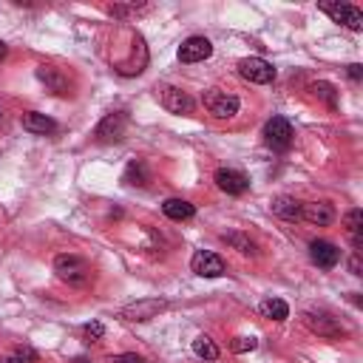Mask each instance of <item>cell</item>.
Here are the masks:
<instances>
[{
  "instance_id": "6da1fadb",
  "label": "cell",
  "mask_w": 363,
  "mask_h": 363,
  "mask_svg": "<svg viewBox=\"0 0 363 363\" xmlns=\"http://www.w3.org/2000/svg\"><path fill=\"white\" fill-rule=\"evenodd\" d=\"M54 272L65 284H85L88 275H91V267H88L85 258H79L74 252H62V255L54 258Z\"/></svg>"
},
{
  "instance_id": "7a4b0ae2",
  "label": "cell",
  "mask_w": 363,
  "mask_h": 363,
  "mask_svg": "<svg viewBox=\"0 0 363 363\" xmlns=\"http://www.w3.org/2000/svg\"><path fill=\"white\" fill-rule=\"evenodd\" d=\"M303 323L315 332V335H320V337H329V340H337V337H343L346 335V326L335 318V315H329V312H323V309H309V312H303Z\"/></svg>"
},
{
  "instance_id": "3957f363",
  "label": "cell",
  "mask_w": 363,
  "mask_h": 363,
  "mask_svg": "<svg viewBox=\"0 0 363 363\" xmlns=\"http://www.w3.org/2000/svg\"><path fill=\"white\" fill-rule=\"evenodd\" d=\"M204 108L216 119H230L238 113V96L221 91V88H210V91H204Z\"/></svg>"
},
{
  "instance_id": "277c9868",
  "label": "cell",
  "mask_w": 363,
  "mask_h": 363,
  "mask_svg": "<svg viewBox=\"0 0 363 363\" xmlns=\"http://www.w3.org/2000/svg\"><path fill=\"white\" fill-rule=\"evenodd\" d=\"M164 309H167V301H164V298H142V301L128 303V306L119 312V318H122V320H130V323H142V320L156 318V315L164 312Z\"/></svg>"
},
{
  "instance_id": "5b68a950",
  "label": "cell",
  "mask_w": 363,
  "mask_h": 363,
  "mask_svg": "<svg viewBox=\"0 0 363 363\" xmlns=\"http://www.w3.org/2000/svg\"><path fill=\"white\" fill-rule=\"evenodd\" d=\"M238 74L247 82H255V85H267V82L275 79V68L264 57H244V60H238Z\"/></svg>"
},
{
  "instance_id": "8992f818",
  "label": "cell",
  "mask_w": 363,
  "mask_h": 363,
  "mask_svg": "<svg viewBox=\"0 0 363 363\" xmlns=\"http://www.w3.org/2000/svg\"><path fill=\"white\" fill-rule=\"evenodd\" d=\"M264 145L272 150H286L292 145V125L284 116H272L264 125Z\"/></svg>"
},
{
  "instance_id": "52a82bcc",
  "label": "cell",
  "mask_w": 363,
  "mask_h": 363,
  "mask_svg": "<svg viewBox=\"0 0 363 363\" xmlns=\"http://www.w3.org/2000/svg\"><path fill=\"white\" fill-rule=\"evenodd\" d=\"M320 11H326L335 23L352 28V31H360L363 28V11L352 3H320Z\"/></svg>"
},
{
  "instance_id": "ba28073f",
  "label": "cell",
  "mask_w": 363,
  "mask_h": 363,
  "mask_svg": "<svg viewBox=\"0 0 363 363\" xmlns=\"http://www.w3.org/2000/svg\"><path fill=\"white\" fill-rule=\"evenodd\" d=\"M190 269L201 278H218V275L227 272V264H224L221 255H216L210 250H196L193 258H190Z\"/></svg>"
},
{
  "instance_id": "9c48e42d",
  "label": "cell",
  "mask_w": 363,
  "mask_h": 363,
  "mask_svg": "<svg viewBox=\"0 0 363 363\" xmlns=\"http://www.w3.org/2000/svg\"><path fill=\"white\" fill-rule=\"evenodd\" d=\"M213 182H216V187H218L221 193H227V196H241V193L250 190L247 173H241V170H235V167H218L216 176H213Z\"/></svg>"
},
{
  "instance_id": "30bf717a",
  "label": "cell",
  "mask_w": 363,
  "mask_h": 363,
  "mask_svg": "<svg viewBox=\"0 0 363 363\" xmlns=\"http://www.w3.org/2000/svg\"><path fill=\"white\" fill-rule=\"evenodd\" d=\"M125 130H128V113L125 111H113V113H108L96 125V139H102V142H119L125 136Z\"/></svg>"
},
{
  "instance_id": "8fae6325",
  "label": "cell",
  "mask_w": 363,
  "mask_h": 363,
  "mask_svg": "<svg viewBox=\"0 0 363 363\" xmlns=\"http://www.w3.org/2000/svg\"><path fill=\"white\" fill-rule=\"evenodd\" d=\"M309 258H312V264H318L320 269H332V267H337V261H340V250H337L332 241L315 238V241H309Z\"/></svg>"
},
{
  "instance_id": "7c38bea8",
  "label": "cell",
  "mask_w": 363,
  "mask_h": 363,
  "mask_svg": "<svg viewBox=\"0 0 363 363\" xmlns=\"http://www.w3.org/2000/svg\"><path fill=\"white\" fill-rule=\"evenodd\" d=\"M213 54V43L207 37H187L179 45V60L182 62H201Z\"/></svg>"
},
{
  "instance_id": "4fadbf2b",
  "label": "cell",
  "mask_w": 363,
  "mask_h": 363,
  "mask_svg": "<svg viewBox=\"0 0 363 363\" xmlns=\"http://www.w3.org/2000/svg\"><path fill=\"white\" fill-rule=\"evenodd\" d=\"M162 105L170 113H193V108H196V102L190 99V94L182 91V88H173V85H167L162 91Z\"/></svg>"
},
{
  "instance_id": "5bb4252c",
  "label": "cell",
  "mask_w": 363,
  "mask_h": 363,
  "mask_svg": "<svg viewBox=\"0 0 363 363\" xmlns=\"http://www.w3.org/2000/svg\"><path fill=\"white\" fill-rule=\"evenodd\" d=\"M301 218L315 227H329L335 221V210L326 201H306V204H301Z\"/></svg>"
},
{
  "instance_id": "9a60e30c",
  "label": "cell",
  "mask_w": 363,
  "mask_h": 363,
  "mask_svg": "<svg viewBox=\"0 0 363 363\" xmlns=\"http://www.w3.org/2000/svg\"><path fill=\"white\" fill-rule=\"evenodd\" d=\"M37 77H40V82H43L51 94H68V77H65L60 68H54V65H40V68H37Z\"/></svg>"
},
{
  "instance_id": "2e32d148",
  "label": "cell",
  "mask_w": 363,
  "mask_h": 363,
  "mask_svg": "<svg viewBox=\"0 0 363 363\" xmlns=\"http://www.w3.org/2000/svg\"><path fill=\"white\" fill-rule=\"evenodd\" d=\"M57 128H60V125H57L51 116L40 113V111H28V113H23V130H28V133L45 136V133H54Z\"/></svg>"
},
{
  "instance_id": "e0dca14e",
  "label": "cell",
  "mask_w": 363,
  "mask_h": 363,
  "mask_svg": "<svg viewBox=\"0 0 363 363\" xmlns=\"http://www.w3.org/2000/svg\"><path fill=\"white\" fill-rule=\"evenodd\" d=\"M162 213H164L170 221H187V218L196 216V207H193L190 201H184V199H167V201L162 204Z\"/></svg>"
},
{
  "instance_id": "ac0fdd59",
  "label": "cell",
  "mask_w": 363,
  "mask_h": 363,
  "mask_svg": "<svg viewBox=\"0 0 363 363\" xmlns=\"http://www.w3.org/2000/svg\"><path fill=\"white\" fill-rule=\"evenodd\" d=\"M272 213L284 221H298L301 218V204L292 196H275L272 199Z\"/></svg>"
},
{
  "instance_id": "d6986e66",
  "label": "cell",
  "mask_w": 363,
  "mask_h": 363,
  "mask_svg": "<svg viewBox=\"0 0 363 363\" xmlns=\"http://www.w3.org/2000/svg\"><path fill=\"white\" fill-rule=\"evenodd\" d=\"M258 312H261V318L278 320V323L289 318V306H286V301H281V298H264V301L258 303Z\"/></svg>"
},
{
  "instance_id": "ffe728a7",
  "label": "cell",
  "mask_w": 363,
  "mask_h": 363,
  "mask_svg": "<svg viewBox=\"0 0 363 363\" xmlns=\"http://www.w3.org/2000/svg\"><path fill=\"white\" fill-rule=\"evenodd\" d=\"M343 227H346V233L352 235L354 252H360V227H363V210H360V207L349 210V213L343 216Z\"/></svg>"
},
{
  "instance_id": "44dd1931",
  "label": "cell",
  "mask_w": 363,
  "mask_h": 363,
  "mask_svg": "<svg viewBox=\"0 0 363 363\" xmlns=\"http://www.w3.org/2000/svg\"><path fill=\"white\" fill-rule=\"evenodd\" d=\"M122 182H125V184H136V187L147 184V182H150L147 164H145V162H130V164L125 167V173H122Z\"/></svg>"
},
{
  "instance_id": "7402d4cb",
  "label": "cell",
  "mask_w": 363,
  "mask_h": 363,
  "mask_svg": "<svg viewBox=\"0 0 363 363\" xmlns=\"http://www.w3.org/2000/svg\"><path fill=\"white\" fill-rule=\"evenodd\" d=\"M193 352H196L199 357H204V360H218V354H221L210 335H199V337L193 340Z\"/></svg>"
},
{
  "instance_id": "603a6c76",
  "label": "cell",
  "mask_w": 363,
  "mask_h": 363,
  "mask_svg": "<svg viewBox=\"0 0 363 363\" xmlns=\"http://www.w3.org/2000/svg\"><path fill=\"white\" fill-rule=\"evenodd\" d=\"M3 363H37V352L31 346H17V349H11L6 354Z\"/></svg>"
},
{
  "instance_id": "cb8c5ba5",
  "label": "cell",
  "mask_w": 363,
  "mask_h": 363,
  "mask_svg": "<svg viewBox=\"0 0 363 363\" xmlns=\"http://www.w3.org/2000/svg\"><path fill=\"white\" fill-rule=\"evenodd\" d=\"M224 241L233 244L241 255H255V244H252L247 235H241V233H230V235H224Z\"/></svg>"
},
{
  "instance_id": "d4e9b609",
  "label": "cell",
  "mask_w": 363,
  "mask_h": 363,
  "mask_svg": "<svg viewBox=\"0 0 363 363\" xmlns=\"http://www.w3.org/2000/svg\"><path fill=\"white\" fill-rule=\"evenodd\" d=\"M102 335H105V326H102L99 320H91V323L82 326V337H85V343H96V340H102Z\"/></svg>"
},
{
  "instance_id": "484cf974",
  "label": "cell",
  "mask_w": 363,
  "mask_h": 363,
  "mask_svg": "<svg viewBox=\"0 0 363 363\" xmlns=\"http://www.w3.org/2000/svg\"><path fill=\"white\" fill-rule=\"evenodd\" d=\"M258 346V340L252 337V335H241V337H233V343H230V349L233 352H238V354H244V352H252Z\"/></svg>"
},
{
  "instance_id": "4316f807",
  "label": "cell",
  "mask_w": 363,
  "mask_h": 363,
  "mask_svg": "<svg viewBox=\"0 0 363 363\" xmlns=\"http://www.w3.org/2000/svg\"><path fill=\"white\" fill-rule=\"evenodd\" d=\"M309 91H312L315 96L326 99L329 105H335V85H329V82H315V85H309Z\"/></svg>"
},
{
  "instance_id": "83f0119b",
  "label": "cell",
  "mask_w": 363,
  "mask_h": 363,
  "mask_svg": "<svg viewBox=\"0 0 363 363\" xmlns=\"http://www.w3.org/2000/svg\"><path fill=\"white\" fill-rule=\"evenodd\" d=\"M136 11H142V6H108L111 17H128V14H136Z\"/></svg>"
},
{
  "instance_id": "f1b7e54d",
  "label": "cell",
  "mask_w": 363,
  "mask_h": 363,
  "mask_svg": "<svg viewBox=\"0 0 363 363\" xmlns=\"http://www.w3.org/2000/svg\"><path fill=\"white\" fill-rule=\"evenodd\" d=\"M108 363H145V360L139 354H133V352H125V354H111Z\"/></svg>"
},
{
  "instance_id": "f546056e",
  "label": "cell",
  "mask_w": 363,
  "mask_h": 363,
  "mask_svg": "<svg viewBox=\"0 0 363 363\" xmlns=\"http://www.w3.org/2000/svg\"><path fill=\"white\" fill-rule=\"evenodd\" d=\"M349 269H352V275H363V267H360V252H352V258H349Z\"/></svg>"
},
{
  "instance_id": "4dcf8cb0",
  "label": "cell",
  "mask_w": 363,
  "mask_h": 363,
  "mask_svg": "<svg viewBox=\"0 0 363 363\" xmlns=\"http://www.w3.org/2000/svg\"><path fill=\"white\" fill-rule=\"evenodd\" d=\"M349 77H352V79H360V77H363V65L352 62V65H349Z\"/></svg>"
},
{
  "instance_id": "1f68e13d",
  "label": "cell",
  "mask_w": 363,
  "mask_h": 363,
  "mask_svg": "<svg viewBox=\"0 0 363 363\" xmlns=\"http://www.w3.org/2000/svg\"><path fill=\"white\" fill-rule=\"evenodd\" d=\"M3 57H6V43L0 40V60H3Z\"/></svg>"
},
{
  "instance_id": "d6a6232c",
  "label": "cell",
  "mask_w": 363,
  "mask_h": 363,
  "mask_svg": "<svg viewBox=\"0 0 363 363\" xmlns=\"http://www.w3.org/2000/svg\"><path fill=\"white\" fill-rule=\"evenodd\" d=\"M74 363H91V360H88V357H77Z\"/></svg>"
}]
</instances>
